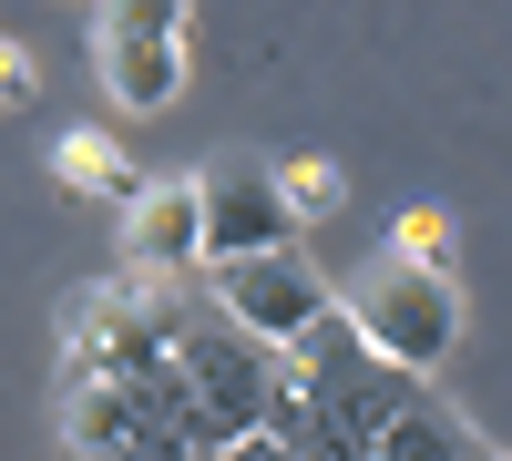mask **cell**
I'll use <instances>...</instances> for the list:
<instances>
[{
    "instance_id": "obj_1",
    "label": "cell",
    "mask_w": 512,
    "mask_h": 461,
    "mask_svg": "<svg viewBox=\"0 0 512 461\" xmlns=\"http://www.w3.org/2000/svg\"><path fill=\"white\" fill-rule=\"evenodd\" d=\"M338 328L369 349V359H390V369H410V380H431V369L461 349V277H441V267H410V257H379L359 267V287L338 298Z\"/></svg>"
},
{
    "instance_id": "obj_2",
    "label": "cell",
    "mask_w": 512,
    "mask_h": 461,
    "mask_svg": "<svg viewBox=\"0 0 512 461\" xmlns=\"http://www.w3.org/2000/svg\"><path fill=\"white\" fill-rule=\"evenodd\" d=\"M205 298H216L256 349H308L318 328L338 318V287L297 257V246H267V257H226V267H205Z\"/></svg>"
},
{
    "instance_id": "obj_3",
    "label": "cell",
    "mask_w": 512,
    "mask_h": 461,
    "mask_svg": "<svg viewBox=\"0 0 512 461\" xmlns=\"http://www.w3.org/2000/svg\"><path fill=\"white\" fill-rule=\"evenodd\" d=\"M195 216H205V267L267 257V246L297 236V216H287V195H277L267 164H205L195 175Z\"/></svg>"
},
{
    "instance_id": "obj_4",
    "label": "cell",
    "mask_w": 512,
    "mask_h": 461,
    "mask_svg": "<svg viewBox=\"0 0 512 461\" xmlns=\"http://www.w3.org/2000/svg\"><path fill=\"white\" fill-rule=\"evenodd\" d=\"M123 267H134V277H195L205 267L195 175H144V195L123 205Z\"/></svg>"
},
{
    "instance_id": "obj_5",
    "label": "cell",
    "mask_w": 512,
    "mask_h": 461,
    "mask_svg": "<svg viewBox=\"0 0 512 461\" xmlns=\"http://www.w3.org/2000/svg\"><path fill=\"white\" fill-rule=\"evenodd\" d=\"M369 461H482V431L461 421V410H451L431 380H420V390L390 410V421L369 431Z\"/></svg>"
},
{
    "instance_id": "obj_6",
    "label": "cell",
    "mask_w": 512,
    "mask_h": 461,
    "mask_svg": "<svg viewBox=\"0 0 512 461\" xmlns=\"http://www.w3.org/2000/svg\"><path fill=\"white\" fill-rule=\"evenodd\" d=\"M103 52V93L123 113H164L185 93V41H93Z\"/></svg>"
},
{
    "instance_id": "obj_7",
    "label": "cell",
    "mask_w": 512,
    "mask_h": 461,
    "mask_svg": "<svg viewBox=\"0 0 512 461\" xmlns=\"http://www.w3.org/2000/svg\"><path fill=\"white\" fill-rule=\"evenodd\" d=\"M52 175H62L72 195H93V205H113V216H123V205L144 195V164L123 154L113 134H62V144H52Z\"/></svg>"
},
{
    "instance_id": "obj_8",
    "label": "cell",
    "mask_w": 512,
    "mask_h": 461,
    "mask_svg": "<svg viewBox=\"0 0 512 461\" xmlns=\"http://www.w3.org/2000/svg\"><path fill=\"white\" fill-rule=\"evenodd\" d=\"M267 175H277V195H287L297 226H318V216H338V205H349V175H338L328 154H287V164H267Z\"/></svg>"
},
{
    "instance_id": "obj_9",
    "label": "cell",
    "mask_w": 512,
    "mask_h": 461,
    "mask_svg": "<svg viewBox=\"0 0 512 461\" xmlns=\"http://www.w3.org/2000/svg\"><path fill=\"white\" fill-rule=\"evenodd\" d=\"M390 257H410V267H441V277H461V236H451V216H441V205H410V216L390 226Z\"/></svg>"
},
{
    "instance_id": "obj_10",
    "label": "cell",
    "mask_w": 512,
    "mask_h": 461,
    "mask_svg": "<svg viewBox=\"0 0 512 461\" xmlns=\"http://www.w3.org/2000/svg\"><path fill=\"white\" fill-rule=\"evenodd\" d=\"M195 0H103V41H185Z\"/></svg>"
},
{
    "instance_id": "obj_11",
    "label": "cell",
    "mask_w": 512,
    "mask_h": 461,
    "mask_svg": "<svg viewBox=\"0 0 512 461\" xmlns=\"http://www.w3.org/2000/svg\"><path fill=\"white\" fill-rule=\"evenodd\" d=\"M31 103H41V62L0 31V113H31Z\"/></svg>"
},
{
    "instance_id": "obj_12",
    "label": "cell",
    "mask_w": 512,
    "mask_h": 461,
    "mask_svg": "<svg viewBox=\"0 0 512 461\" xmlns=\"http://www.w3.org/2000/svg\"><path fill=\"white\" fill-rule=\"evenodd\" d=\"M226 461H308L287 431H246V441H226Z\"/></svg>"
},
{
    "instance_id": "obj_13",
    "label": "cell",
    "mask_w": 512,
    "mask_h": 461,
    "mask_svg": "<svg viewBox=\"0 0 512 461\" xmlns=\"http://www.w3.org/2000/svg\"><path fill=\"white\" fill-rule=\"evenodd\" d=\"M482 461H512V451H482Z\"/></svg>"
}]
</instances>
